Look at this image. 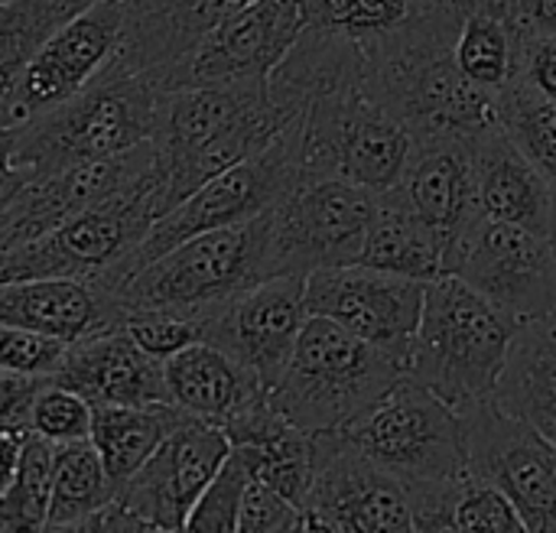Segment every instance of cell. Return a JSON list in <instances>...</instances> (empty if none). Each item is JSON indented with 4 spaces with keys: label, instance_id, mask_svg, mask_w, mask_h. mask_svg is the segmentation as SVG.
Returning <instances> with one entry per match:
<instances>
[{
    "label": "cell",
    "instance_id": "obj_1",
    "mask_svg": "<svg viewBox=\"0 0 556 533\" xmlns=\"http://www.w3.org/2000/svg\"><path fill=\"white\" fill-rule=\"evenodd\" d=\"M459 23L453 0H420L407 23L362 46L371 98L414 140L476 137L502 124V94L469 81L456 62Z\"/></svg>",
    "mask_w": 556,
    "mask_h": 533
},
{
    "label": "cell",
    "instance_id": "obj_2",
    "mask_svg": "<svg viewBox=\"0 0 556 533\" xmlns=\"http://www.w3.org/2000/svg\"><path fill=\"white\" fill-rule=\"evenodd\" d=\"M290 120L270 98L267 78L163 91L153 134L163 215L212 176L264 150Z\"/></svg>",
    "mask_w": 556,
    "mask_h": 533
},
{
    "label": "cell",
    "instance_id": "obj_3",
    "mask_svg": "<svg viewBox=\"0 0 556 533\" xmlns=\"http://www.w3.org/2000/svg\"><path fill=\"white\" fill-rule=\"evenodd\" d=\"M163 88L114 59L68 101L16 130L10 169L23 179L114 160L153 140Z\"/></svg>",
    "mask_w": 556,
    "mask_h": 533
},
{
    "label": "cell",
    "instance_id": "obj_4",
    "mask_svg": "<svg viewBox=\"0 0 556 533\" xmlns=\"http://www.w3.org/2000/svg\"><path fill=\"white\" fill-rule=\"evenodd\" d=\"M518 319L466 280L443 274L427 283L424 316L404 375L466 414L495 397Z\"/></svg>",
    "mask_w": 556,
    "mask_h": 533
},
{
    "label": "cell",
    "instance_id": "obj_5",
    "mask_svg": "<svg viewBox=\"0 0 556 533\" xmlns=\"http://www.w3.org/2000/svg\"><path fill=\"white\" fill-rule=\"evenodd\" d=\"M401 378V361L345 326L309 316L280 381L270 388V404L300 430L323 433L352 423Z\"/></svg>",
    "mask_w": 556,
    "mask_h": 533
},
{
    "label": "cell",
    "instance_id": "obj_6",
    "mask_svg": "<svg viewBox=\"0 0 556 533\" xmlns=\"http://www.w3.org/2000/svg\"><path fill=\"white\" fill-rule=\"evenodd\" d=\"M270 277V208L238 225L186 238L143 264L124 287V309L166 306L208 319L212 309Z\"/></svg>",
    "mask_w": 556,
    "mask_h": 533
},
{
    "label": "cell",
    "instance_id": "obj_7",
    "mask_svg": "<svg viewBox=\"0 0 556 533\" xmlns=\"http://www.w3.org/2000/svg\"><path fill=\"white\" fill-rule=\"evenodd\" d=\"M303 176H339L384 195L410 153V130L384 111L365 78L329 88L293 117Z\"/></svg>",
    "mask_w": 556,
    "mask_h": 533
},
{
    "label": "cell",
    "instance_id": "obj_8",
    "mask_svg": "<svg viewBox=\"0 0 556 533\" xmlns=\"http://www.w3.org/2000/svg\"><path fill=\"white\" fill-rule=\"evenodd\" d=\"M300 176H303L300 143H296V127L290 120L264 150H257L254 156L212 176L192 195H186L179 205H173L166 215H160L150 225V231L143 234V241L104 277V283L121 293V287L143 264H150L153 257L182 244L186 238L264 215L290 192V186Z\"/></svg>",
    "mask_w": 556,
    "mask_h": 533
},
{
    "label": "cell",
    "instance_id": "obj_9",
    "mask_svg": "<svg viewBox=\"0 0 556 533\" xmlns=\"http://www.w3.org/2000/svg\"><path fill=\"white\" fill-rule=\"evenodd\" d=\"M163 215L160 169L140 182L78 212L52 231L0 254V283L36 277H94L104 280Z\"/></svg>",
    "mask_w": 556,
    "mask_h": 533
},
{
    "label": "cell",
    "instance_id": "obj_10",
    "mask_svg": "<svg viewBox=\"0 0 556 533\" xmlns=\"http://www.w3.org/2000/svg\"><path fill=\"white\" fill-rule=\"evenodd\" d=\"M339 430L358 453L397 475L407 488L469 472L463 414L407 375L375 407Z\"/></svg>",
    "mask_w": 556,
    "mask_h": 533
},
{
    "label": "cell",
    "instance_id": "obj_11",
    "mask_svg": "<svg viewBox=\"0 0 556 533\" xmlns=\"http://www.w3.org/2000/svg\"><path fill=\"white\" fill-rule=\"evenodd\" d=\"M228 453L231 440L218 423L186 417L156 453L114 488L111 502L85 531H186L189 511Z\"/></svg>",
    "mask_w": 556,
    "mask_h": 533
},
{
    "label": "cell",
    "instance_id": "obj_12",
    "mask_svg": "<svg viewBox=\"0 0 556 533\" xmlns=\"http://www.w3.org/2000/svg\"><path fill=\"white\" fill-rule=\"evenodd\" d=\"M381 195L339 176H300L270 208V277L358 264Z\"/></svg>",
    "mask_w": 556,
    "mask_h": 533
},
{
    "label": "cell",
    "instance_id": "obj_13",
    "mask_svg": "<svg viewBox=\"0 0 556 533\" xmlns=\"http://www.w3.org/2000/svg\"><path fill=\"white\" fill-rule=\"evenodd\" d=\"M446 274L466 280L502 313L525 322L556 313V254L551 234L476 215L446 251Z\"/></svg>",
    "mask_w": 556,
    "mask_h": 533
},
{
    "label": "cell",
    "instance_id": "obj_14",
    "mask_svg": "<svg viewBox=\"0 0 556 533\" xmlns=\"http://www.w3.org/2000/svg\"><path fill=\"white\" fill-rule=\"evenodd\" d=\"M306 531L414 533L410 488L358 453L342 430L313 433V485Z\"/></svg>",
    "mask_w": 556,
    "mask_h": 533
},
{
    "label": "cell",
    "instance_id": "obj_15",
    "mask_svg": "<svg viewBox=\"0 0 556 533\" xmlns=\"http://www.w3.org/2000/svg\"><path fill=\"white\" fill-rule=\"evenodd\" d=\"M313 20L309 0H248L153 81L169 88L264 81Z\"/></svg>",
    "mask_w": 556,
    "mask_h": 533
},
{
    "label": "cell",
    "instance_id": "obj_16",
    "mask_svg": "<svg viewBox=\"0 0 556 533\" xmlns=\"http://www.w3.org/2000/svg\"><path fill=\"white\" fill-rule=\"evenodd\" d=\"M466 469L508 495L534 533H556V443L485 401L463 414Z\"/></svg>",
    "mask_w": 556,
    "mask_h": 533
},
{
    "label": "cell",
    "instance_id": "obj_17",
    "mask_svg": "<svg viewBox=\"0 0 556 533\" xmlns=\"http://www.w3.org/2000/svg\"><path fill=\"white\" fill-rule=\"evenodd\" d=\"M124 26V0H94L59 26L23 65L0 101V127L20 130L78 94L114 55Z\"/></svg>",
    "mask_w": 556,
    "mask_h": 533
},
{
    "label": "cell",
    "instance_id": "obj_18",
    "mask_svg": "<svg viewBox=\"0 0 556 533\" xmlns=\"http://www.w3.org/2000/svg\"><path fill=\"white\" fill-rule=\"evenodd\" d=\"M427 283L368 264L323 267L306 277L309 316H326L407 368Z\"/></svg>",
    "mask_w": 556,
    "mask_h": 533
},
{
    "label": "cell",
    "instance_id": "obj_19",
    "mask_svg": "<svg viewBox=\"0 0 556 533\" xmlns=\"http://www.w3.org/2000/svg\"><path fill=\"white\" fill-rule=\"evenodd\" d=\"M306 319V277H267L208 313L205 342L218 345L274 388Z\"/></svg>",
    "mask_w": 556,
    "mask_h": 533
},
{
    "label": "cell",
    "instance_id": "obj_20",
    "mask_svg": "<svg viewBox=\"0 0 556 533\" xmlns=\"http://www.w3.org/2000/svg\"><path fill=\"white\" fill-rule=\"evenodd\" d=\"M153 166H156V150H153V140H147L114 160H98V163L72 166L52 176L23 179V186L13 192V199L0 212V254L124 192L127 186L140 182Z\"/></svg>",
    "mask_w": 556,
    "mask_h": 533
},
{
    "label": "cell",
    "instance_id": "obj_21",
    "mask_svg": "<svg viewBox=\"0 0 556 533\" xmlns=\"http://www.w3.org/2000/svg\"><path fill=\"white\" fill-rule=\"evenodd\" d=\"M121 293L94 277H36L0 283V322L42 332L65 345L121 329Z\"/></svg>",
    "mask_w": 556,
    "mask_h": 533
},
{
    "label": "cell",
    "instance_id": "obj_22",
    "mask_svg": "<svg viewBox=\"0 0 556 533\" xmlns=\"http://www.w3.org/2000/svg\"><path fill=\"white\" fill-rule=\"evenodd\" d=\"M437 225L450 238L479 215L476 163L469 137H424L410 143L401 179L381 195Z\"/></svg>",
    "mask_w": 556,
    "mask_h": 533
},
{
    "label": "cell",
    "instance_id": "obj_23",
    "mask_svg": "<svg viewBox=\"0 0 556 533\" xmlns=\"http://www.w3.org/2000/svg\"><path fill=\"white\" fill-rule=\"evenodd\" d=\"M49 381L75 391L91 407L169 404L163 361L147 355L124 329H108L68 345Z\"/></svg>",
    "mask_w": 556,
    "mask_h": 533
},
{
    "label": "cell",
    "instance_id": "obj_24",
    "mask_svg": "<svg viewBox=\"0 0 556 533\" xmlns=\"http://www.w3.org/2000/svg\"><path fill=\"white\" fill-rule=\"evenodd\" d=\"M244 3L248 0H124V26L111 59L156 78Z\"/></svg>",
    "mask_w": 556,
    "mask_h": 533
},
{
    "label": "cell",
    "instance_id": "obj_25",
    "mask_svg": "<svg viewBox=\"0 0 556 533\" xmlns=\"http://www.w3.org/2000/svg\"><path fill=\"white\" fill-rule=\"evenodd\" d=\"M469 143L476 163L479 212L498 221L551 234L556 205L554 182L525 156L511 134L498 124L492 130L469 137Z\"/></svg>",
    "mask_w": 556,
    "mask_h": 533
},
{
    "label": "cell",
    "instance_id": "obj_26",
    "mask_svg": "<svg viewBox=\"0 0 556 533\" xmlns=\"http://www.w3.org/2000/svg\"><path fill=\"white\" fill-rule=\"evenodd\" d=\"M163 375L169 404L195 420H208L218 427L231 423L238 414L270 394V388L254 371H248L241 361L205 339L169 355L163 361Z\"/></svg>",
    "mask_w": 556,
    "mask_h": 533
},
{
    "label": "cell",
    "instance_id": "obj_27",
    "mask_svg": "<svg viewBox=\"0 0 556 533\" xmlns=\"http://www.w3.org/2000/svg\"><path fill=\"white\" fill-rule=\"evenodd\" d=\"M492 401L556 443V313L518 322Z\"/></svg>",
    "mask_w": 556,
    "mask_h": 533
},
{
    "label": "cell",
    "instance_id": "obj_28",
    "mask_svg": "<svg viewBox=\"0 0 556 533\" xmlns=\"http://www.w3.org/2000/svg\"><path fill=\"white\" fill-rule=\"evenodd\" d=\"M176 404H101L91 407V433L111 485H124L156 446L186 420Z\"/></svg>",
    "mask_w": 556,
    "mask_h": 533
},
{
    "label": "cell",
    "instance_id": "obj_29",
    "mask_svg": "<svg viewBox=\"0 0 556 533\" xmlns=\"http://www.w3.org/2000/svg\"><path fill=\"white\" fill-rule=\"evenodd\" d=\"M450 234L440 231L437 225L424 221L420 215L388 205L381 199V208L365 234L358 264L401 274L420 283H430L446 274V251H450Z\"/></svg>",
    "mask_w": 556,
    "mask_h": 533
},
{
    "label": "cell",
    "instance_id": "obj_30",
    "mask_svg": "<svg viewBox=\"0 0 556 533\" xmlns=\"http://www.w3.org/2000/svg\"><path fill=\"white\" fill-rule=\"evenodd\" d=\"M111 495L114 485L91 440L55 443L46 531H85V524L111 502Z\"/></svg>",
    "mask_w": 556,
    "mask_h": 533
},
{
    "label": "cell",
    "instance_id": "obj_31",
    "mask_svg": "<svg viewBox=\"0 0 556 533\" xmlns=\"http://www.w3.org/2000/svg\"><path fill=\"white\" fill-rule=\"evenodd\" d=\"M521 29L492 7L463 10L459 36H456V62L469 81L489 91H505L518 75L521 59Z\"/></svg>",
    "mask_w": 556,
    "mask_h": 533
},
{
    "label": "cell",
    "instance_id": "obj_32",
    "mask_svg": "<svg viewBox=\"0 0 556 533\" xmlns=\"http://www.w3.org/2000/svg\"><path fill=\"white\" fill-rule=\"evenodd\" d=\"M94 0H0V101L36 49Z\"/></svg>",
    "mask_w": 556,
    "mask_h": 533
},
{
    "label": "cell",
    "instance_id": "obj_33",
    "mask_svg": "<svg viewBox=\"0 0 556 533\" xmlns=\"http://www.w3.org/2000/svg\"><path fill=\"white\" fill-rule=\"evenodd\" d=\"M55 443L26 433L20 466L0 495V531H46Z\"/></svg>",
    "mask_w": 556,
    "mask_h": 533
},
{
    "label": "cell",
    "instance_id": "obj_34",
    "mask_svg": "<svg viewBox=\"0 0 556 533\" xmlns=\"http://www.w3.org/2000/svg\"><path fill=\"white\" fill-rule=\"evenodd\" d=\"M502 127L556 189V101L511 81L502 91Z\"/></svg>",
    "mask_w": 556,
    "mask_h": 533
},
{
    "label": "cell",
    "instance_id": "obj_35",
    "mask_svg": "<svg viewBox=\"0 0 556 533\" xmlns=\"http://www.w3.org/2000/svg\"><path fill=\"white\" fill-rule=\"evenodd\" d=\"M121 329L147 355L166 361L186 345L205 339V316L186 309H166V306H140V309H124Z\"/></svg>",
    "mask_w": 556,
    "mask_h": 533
},
{
    "label": "cell",
    "instance_id": "obj_36",
    "mask_svg": "<svg viewBox=\"0 0 556 533\" xmlns=\"http://www.w3.org/2000/svg\"><path fill=\"white\" fill-rule=\"evenodd\" d=\"M251 479H254V472H251L248 459L231 446L228 459L222 462V469L215 472V479L205 485L195 508L189 511L186 531H238V515H241V502H244Z\"/></svg>",
    "mask_w": 556,
    "mask_h": 533
},
{
    "label": "cell",
    "instance_id": "obj_37",
    "mask_svg": "<svg viewBox=\"0 0 556 533\" xmlns=\"http://www.w3.org/2000/svg\"><path fill=\"white\" fill-rule=\"evenodd\" d=\"M417 3L420 0H313V20L365 46L407 23Z\"/></svg>",
    "mask_w": 556,
    "mask_h": 533
},
{
    "label": "cell",
    "instance_id": "obj_38",
    "mask_svg": "<svg viewBox=\"0 0 556 533\" xmlns=\"http://www.w3.org/2000/svg\"><path fill=\"white\" fill-rule=\"evenodd\" d=\"M26 433H36L49 443H72V440H88L91 433V404L78 397L75 391L42 381V388L33 397Z\"/></svg>",
    "mask_w": 556,
    "mask_h": 533
},
{
    "label": "cell",
    "instance_id": "obj_39",
    "mask_svg": "<svg viewBox=\"0 0 556 533\" xmlns=\"http://www.w3.org/2000/svg\"><path fill=\"white\" fill-rule=\"evenodd\" d=\"M65 348L68 345L59 339L0 322V368L3 371L26 375V378H52Z\"/></svg>",
    "mask_w": 556,
    "mask_h": 533
},
{
    "label": "cell",
    "instance_id": "obj_40",
    "mask_svg": "<svg viewBox=\"0 0 556 533\" xmlns=\"http://www.w3.org/2000/svg\"><path fill=\"white\" fill-rule=\"evenodd\" d=\"M238 531L241 533H287V531H306V511L300 505H293L287 495H280L277 488L251 479L244 502H241V515H238Z\"/></svg>",
    "mask_w": 556,
    "mask_h": 533
},
{
    "label": "cell",
    "instance_id": "obj_41",
    "mask_svg": "<svg viewBox=\"0 0 556 533\" xmlns=\"http://www.w3.org/2000/svg\"><path fill=\"white\" fill-rule=\"evenodd\" d=\"M515 81H525L538 94L556 101V36L525 33Z\"/></svg>",
    "mask_w": 556,
    "mask_h": 533
},
{
    "label": "cell",
    "instance_id": "obj_42",
    "mask_svg": "<svg viewBox=\"0 0 556 533\" xmlns=\"http://www.w3.org/2000/svg\"><path fill=\"white\" fill-rule=\"evenodd\" d=\"M46 378H26L0 368V430H26L29 407Z\"/></svg>",
    "mask_w": 556,
    "mask_h": 533
},
{
    "label": "cell",
    "instance_id": "obj_43",
    "mask_svg": "<svg viewBox=\"0 0 556 533\" xmlns=\"http://www.w3.org/2000/svg\"><path fill=\"white\" fill-rule=\"evenodd\" d=\"M502 7L521 33L556 36V0H502Z\"/></svg>",
    "mask_w": 556,
    "mask_h": 533
},
{
    "label": "cell",
    "instance_id": "obj_44",
    "mask_svg": "<svg viewBox=\"0 0 556 533\" xmlns=\"http://www.w3.org/2000/svg\"><path fill=\"white\" fill-rule=\"evenodd\" d=\"M23 440H26V430H0V495L7 492V485L20 466Z\"/></svg>",
    "mask_w": 556,
    "mask_h": 533
},
{
    "label": "cell",
    "instance_id": "obj_45",
    "mask_svg": "<svg viewBox=\"0 0 556 533\" xmlns=\"http://www.w3.org/2000/svg\"><path fill=\"white\" fill-rule=\"evenodd\" d=\"M23 186V176L16 173V169H7L3 176H0V212H3V205L13 199V192Z\"/></svg>",
    "mask_w": 556,
    "mask_h": 533
},
{
    "label": "cell",
    "instance_id": "obj_46",
    "mask_svg": "<svg viewBox=\"0 0 556 533\" xmlns=\"http://www.w3.org/2000/svg\"><path fill=\"white\" fill-rule=\"evenodd\" d=\"M13 143H16V130H10V127H0V176L10 169Z\"/></svg>",
    "mask_w": 556,
    "mask_h": 533
},
{
    "label": "cell",
    "instance_id": "obj_47",
    "mask_svg": "<svg viewBox=\"0 0 556 533\" xmlns=\"http://www.w3.org/2000/svg\"><path fill=\"white\" fill-rule=\"evenodd\" d=\"M551 244H554V254H556V205H554V221H551Z\"/></svg>",
    "mask_w": 556,
    "mask_h": 533
},
{
    "label": "cell",
    "instance_id": "obj_48",
    "mask_svg": "<svg viewBox=\"0 0 556 533\" xmlns=\"http://www.w3.org/2000/svg\"><path fill=\"white\" fill-rule=\"evenodd\" d=\"M309 3H313V0H309Z\"/></svg>",
    "mask_w": 556,
    "mask_h": 533
}]
</instances>
